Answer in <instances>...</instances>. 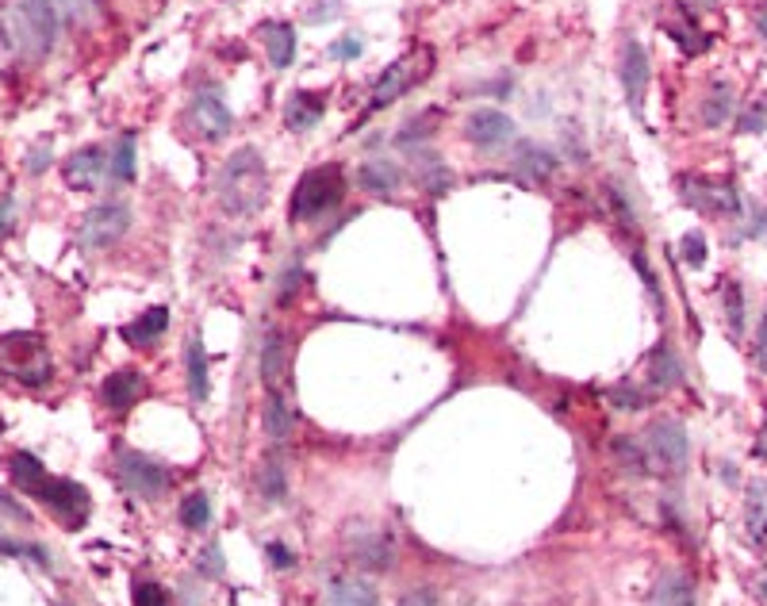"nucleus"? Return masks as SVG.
<instances>
[{
	"label": "nucleus",
	"instance_id": "obj_22",
	"mask_svg": "<svg viewBox=\"0 0 767 606\" xmlns=\"http://www.w3.org/2000/svg\"><path fill=\"white\" fill-rule=\"evenodd\" d=\"M357 181L365 192H376V196H388V192H396L399 181H403V173H399V165L392 162H365L361 165V173H357Z\"/></svg>",
	"mask_w": 767,
	"mask_h": 606
},
{
	"label": "nucleus",
	"instance_id": "obj_45",
	"mask_svg": "<svg viewBox=\"0 0 767 606\" xmlns=\"http://www.w3.org/2000/svg\"><path fill=\"white\" fill-rule=\"evenodd\" d=\"M399 606H438V595L430 591V587H419V591H411V595H403Z\"/></svg>",
	"mask_w": 767,
	"mask_h": 606
},
{
	"label": "nucleus",
	"instance_id": "obj_12",
	"mask_svg": "<svg viewBox=\"0 0 767 606\" xmlns=\"http://www.w3.org/2000/svg\"><path fill=\"white\" fill-rule=\"evenodd\" d=\"M62 177H66V185L77 188V192L96 188L100 177H104V150H100V146H85V150L70 154L66 165H62Z\"/></svg>",
	"mask_w": 767,
	"mask_h": 606
},
{
	"label": "nucleus",
	"instance_id": "obj_42",
	"mask_svg": "<svg viewBox=\"0 0 767 606\" xmlns=\"http://www.w3.org/2000/svg\"><path fill=\"white\" fill-rule=\"evenodd\" d=\"M135 606H169V595L158 583H139L135 587Z\"/></svg>",
	"mask_w": 767,
	"mask_h": 606
},
{
	"label": "nucleus",
	"instance_id": "obj_44",
	"mask_svg": "<svg viewBox=\"0 0 767 606\" xmlns=\"http://www.w3.org/2000/svg\"><path fill=\"white\" fill-rule=\"evenodd\" d=\"M361 54V39L357 35H346V39H338L334 47H330V58H338V62H353Z\"/></svg>",
	"mask_w": 767,
	"mask_h": 606
},
{
	"label": "nucleus",
	"instance_id": "obj_20",
	"mask_svg": "<svg viewBox=\"0 0 767 606\" xmlns=\"http://www.w3.org/2000/svg\"><path fill=\"white\" fill-rule=\"evenodd\" d=\"M353 560L361 564V568H369V572H388L392 564H396V553H392V541L388 537H361V541H353Z\"/></svg>",
	"mask_w": 767,
	"mask_h": 606
},
{
	"label": "nucleus",
	"instance_id": "obj_25",
	"mask_svg": "<svg viewBox=\"0 0 767 606\" xmlns=\"http://www.w3.org/2000/svg\"><path fill=\"white\" fill-rule=\"evenodd\" d=\"M326 606H380L376 587L365 580H338L326 595Z\"/></svg>",
	"mask_w": 767,
	"mask_h": 606
},
{
	"label": "nucleus",
	"instance_id": "obj_32",
	"mask_svg": "<svg viewBox=\"0 0 767 606\" xmlns=\"http://www.w3.org/2000/svg\"><path fill=\"white\" fill-rule=\"evenodd\" d=\"M135 177V135H119L116 154H112V181H131Z\"/></svg>",
	"mask_w": 767,
	"mask_h": 606
},
{
	"label": "nucleus",
	"instance_id": "obj_5",
	"mask_svg": "<svg viewBox=\"0 0 767 606\" xmlns=\"http://www.w3.org/2000/svg\"><path fill=\"white\" fill-rule=\"evenodd\" d=\"M131 227V208L127 204H96L85 219H81V246L89 250H108Z\"/></svg>",
	"mask_w": 767,
	"mask_h": 606
},
{
	"label": "nucleus",
	"instance_id": "obj_31",
	"mask_svg": "<svg viewBox=\"0 0 767 606\" xmlns=\"http://www.w3.org/2000/svg\"><path fill=\"white\" fill-rule=\"evenodd\" d=\"M614 457H618V465L626 468L629 476H645L649 472V461H645V449L633 442V438H614Z\"/></svg>",
	"mask_w": 767,
	"mask_h": 606
},
{
	"label": "nucleus",
	"instance_id": "obj_39",
	"mask_svg": "<svg viewBox=\"0 0 767 606\" xmlns=\"http://www.w3.org/2000/svg\"><path fill=\"white\" fill-rule=\"evenodd\" d=\"M438 119H442L438 112H426V116H419L415 123H407V127L399 131V142H403V146H407V142H419L422 135H430V131L438 127Z\"/></svg>",
	"mask_w": 767,
	"mask_h": 606
},
{
	"label": "nucleus",
	"instance_id": "obj_3",
	"mask_svg": "<svg viewBox=\"0 0 767 606\" xmlns=\"http://www.w3.org/2000/svg\"><path fill=\"white\" fill-rule=\"evenodd\" d=\"M346 196V173L342 165H319V169H307L300 177V185L292 192V219H319L323 211L338 208V200Z\"/></svg>",
	"mask_w": 767,
	"mask_h": 606
},
{
	"label": "nucleus",
	"instance_id": "obj_46",
	"mask_svg": "<svg viewBox=\"0 0 767 606\" xmlns=\"http://www.w3.org/2000/svg\"><path fill=\"white\" fill-rule=\"evenodd\" d=\"M0 514H8V518H16V522H27V511L12 495H4V491H0Z\"/></svg>",
	"mask_w": 767,
	"mask_h": 606
},
{
	"label": "nucleus",
	"instance_id": "obj_30",
	"mask_svg": "<svg viewBox=\"0 0 767 606\" xmlns=\"http://www.w3.org/2000/svg\"><path fill=\"white\" fill-rule=\"evenodd\" d=\"M729 116H733V89L729 85H714L706 93V100H702V123L706 127H721Z\"/></svg>",
	"mask_w": 767,
	"mask_h": 606
},
{
	"label": "nucleus",
	"instance_id": "obj_17",
	"mask_svg": "<svg viewBox=\"0 0 767 606\" xmlns=\"http://www.w3.org/2000/svg\"><path fill=\"white\" fill-rule=\"evenodd\" d=\"M649 606H695V583L683 572H664L652 587Z\"/></svg>",
	"mask_w": 767,
	"mask_h": 606
},
{
	"label": "nucleus",
	"instance_id": "obj_49",
	"mask_svg": "<svg viewBox=\"0 0 767 606\" xmlns=\"http://www.w3.org/2000/svg\"><path fill=\"white\" fill-rule=\"evenodd\" d=\"M12 50H16V43H12V31L0 24V70L12 62Z\"/></svg>",
	"mask_w": 767,
	"mask_h": 606
},
{
	"label": "nucleus",
	"instance_id": "obj_14",
	"mask_svg": "<svg viewBox=\"0 0 767 606\" xmlns=\"http://www.w3.org/2000/svg\"><path fill=\"white\" fill-rule=\"evenodd\" d=\"M261 43H265L273 70H288L296 62V31H292V24H261Z\"/></svg>",
	"mask_w": 767,
	"mask_h": 606
},
{
	"label": "nucleus",
	"instance_id": "obj_1",
	"mask_svg": "<svg viewBox=\"0 0 767 606\" xmlns=\"http://www.w3.org/2000/svg\"><path fill=\"white\" fill-rule=\"evenodd\" d=\"M215 192H219V204L227 215H257L269 200V169H265V158L257 154L254 146H242L234 150L231 158L219 169V181H215Z\"/></svg>",
	"mask_w": 767,
	"mask_h": 606
},
{
	"label": "nucleus",
	"instance_id": "obj_40",
	"mask_svg": "<svg viewBox=\"0 0 767 606\" xmlns=\"http://www.w3.org/2000/svg\"><path fill=\"white\" fill-rule=\"evenodd\" d=\"M0 553H4V557H27V560H39V564H50L47 549L24 545V541H4V537H0Z\"/></svg>",
	"mask_w": 767,
	"mask_h": 606
},
{
	"label": "nucleus",
	"instance_id": "obj_41",
	"mask_svg": "<svg viewBox=\"0 0 767 606\" xmlns=\"http://www.w3.org/2000/svg\"><path fill=\"white\" fill-rule=\"evenodd\" d=\"M683 261L687 265H706V238L698 231H691V234H683Z\"/></svg>",
	"mask_w": 767,
	"mask_h": 606
},
{
	"label": "nucleus",
	"instance_id": "obj_53",
	"mask_svg": "<svg viewBox=\"0 0 767 606\" xmlns=\"http://www.w3.org/2000/svg\"><path fill=\"white\" fill-rule=\"evenodd\" d=\"M756 27H760V35L767 39V0L760 4V16H756Z\"/></svg>",
	"mask_w": 767,
	"mask_h": 606
},
{
	"label": "nucleus",
	"instance_id": "obj_9",
	"mask_svg": "<svg viewBox=\"0 0 767 606\" xmlns=\"http://www.w3.org/2000/svg\"><path fill=\"white\" fill-rule=\"evenodd\" d=\"M465 135L472 146L480 150H495V146H507L514 139V119L499 108H476L465 119Z\"/></svg>",
	"mask_w": 767,
	"mask_h": 606
},
{
	"label": "nucleus",
	"instance_id": "obj_52",
	"mask_svg": "<svg viewBox=\"0 0 767 606\" xmlns=\"http://www.w3.org/2000/svg\"><path fill=\"white\" fill-rule=\"evenodd\" d=\"M756 453H760V457H767V422L760 426V434H756Z\"/></svg>",
	"mask_w": 767,
	"mask_h": 606
},
{
	"label": "nucleus",
	"instance_id": "obj_54",
	"mask_svg": "<svg viewBox=\"0 0 767 606\" xmlns=\"http://www.w3.org/2000/svg\"><path fill=\"white\" fill-rule=\"evenodd\" d=\"M756 591H760V599H764V603H767V572H764V576H760V583H756Z\"/></svg>",
	"mask_w": 767,
	"mask_h": 606
},
{
	"label": "nucleus",
	"instance_id": "obj_4",
	"mask_svg": "<svg viewBox=\"0 0 767 606\" xmlns=\"http://www.w3.org/2000/svg\"><path fill=\"white\" fill-rule=\"evenodd\" d=\"M645 461L649 468L656 472H664V476H675V472H683L687 465V453H691V445H687V430L679 426L675 419H656L645 430Z\"/></svg>",
	"mask_w": 767,
	"mask_h": 606
},
{
	"label": "nucleus",
	"instance_id": "obj_16",
	"mask_svg": "<svg viewBox=\"0 0 767 606\" xmlns=\"http://www.w3.org/2000/svg\"><path fill=\"white\" fill-rule=\"evenodd\" d=\"M100 396L104 403L112 407V411H127L131 403H139L142 396V376L131 373V369H123V373H112L104 384H100Z\"/></svg>",
	"mask_w": 767,
	"mask_h": 606
},
{
	"label": "nucleus",
	"instance_id": "obj_21",
	"mask_svg": "<svg viewBox=\"0 0 767 606\" xmlns=\"http://www.w3.org/2000/svg\"><path fill=\"white\" fill-rule=\"evenodd\" d=\"M165 327H169V311L165 307H150V311H142L131 327H123V338L131 346H150L154 338H162Z\"/></svg>",
	"mask_w": 767,
	"mask_h": 606
},
{
	"label": "nucleus",
	"instance_id": "obj_18",
	"mask_svg": "<svg viewBox=\"0 0 767 606\" xmlns=\"http://www.w3.org/2000/svg\"><path fill=\"white\" fill-rule=\"evenodd\" d=\"M284 376H288V342L280 334H269L261 346V380L269 392H280Z\"/></svg>",
	"mask_w": 767,
	"mask_h": 606
},
{
	"label": "nucleus",
	"instance_id": "obj_26",
	"mask_svg": "<svg viewBox=\"0 0 767 606\" xmlns=\"http://www.w3.org/2000/svg\"><path fill=\"white\" fill-rule=\"evenodd\" d=\"M208 353H204V342L200 338H192L188 342V392L196 403H204L208 399Z\"/></svg>",
	"mask_w": 767,
	"mask_h": 606
},
{
	"label": "nucleus",
	"instance_id": "obj_48",
	"mask_svg": "<svg viewBox=\"0 0 767 606\" xmlns=\"http://www.w3.org/2000/svg\"><path fill=\"white\" fill-rule=\"evenodd\" d=\"M269 564H273V568H292L296 557H292L284 545H269Z\"/></svg>",
	"mask_w": 767,
	"mask_h": 606
},
{
	"label": "nucleus",
	"instance_id": "obj_7",
	"mask_svg": "<svg viewBox=\"0 0 767 606\" xmlns=\"http://www.w3.org/2000/svg\"><path fill=\"white\" fill-rule=\"evenodd\" d=\"M116 468H119L123 488H131L135 495H142V499H158V495L169 488V472H165V465H158V461H154V457H146V453H131V449H123Z\"/></svg>",
	"mask_w": 767,
	"mask_h": 606
},
{
	"label": "nucleus",
	"instance_id": "obj_28",
	"mask_svg": "<svg viewBox=\"0 0 767 606\" xmlns=\"http://www.w3.org/2000/svg\"><path fill=\"white\" fill-rule=\"evenodd\" d=\"M261 426H265V434H269L273 442H284V438L292 434V411H288V403H284L280 392H269V399H265Z\"/></svg>",
	"mask_w": 767,
	"mask_h": 606
},
{
	"label": "nucleus",
	"instance_id": "obj_24",
	"mask_svg": "<svg viewBox=\"0 0 767 606\" xmlns=\"http://www.w3.org/2000/svg\"><path fill=\"white\" fill-rule=\"evenodd\" d=\"M8 472H12V480H16V488H24V491H35L47 484V468H43V461L39 457H31V453H12L8 457Z\"/></svg>",
	"mask_w": 767,
	"mask_h": 606
},
{
	"label": "nucleus",
	"instance_id": "obj_37",
	"mask_svg": "<svg viewBox=\"0 0 767 606\" xmlns=\"http://www.w3.org/2000/svg\"><path fill=\"white\" fill-rule=\"evenodd\" d=\"M610 403H614V407H622V411H641L649 399L641 396L633 384H618V388H610Z\"/></svg>",
	"mask_w": 767,
	"mask_h": 606
},
{
	"label": "nucleus",
	"instance_id": "obj_38",
	"mask_svg": "<svg viewBox=\"0 0 767 606\" xmlns=\"http://www.w3.org/2000/svg\"><path fill=\"white\" fill-rule=\"evenodd\" d=\"M668 35H672L675 43H679V47L687 50V54H698V50H706V43H710V39H706V35H698V31H695V27H691V24H683V27H668Z\"/></svg>",
	"mask_w": 767,
	"mask_h": 606
},
{
	"label": "nucleus",
	"instance_id": "obj_34",
	"mask_svg": "<svg viewBox=\"0 0 767 606\" xmlns=\"http://www.w3.org/2000/svg\"><path fill=\"white\" fill-rule=\"evenodd\" d=\"M62 16H70L73 24H93L100 16V0H58Z\"/></svg>",
	"mask_w": 767,
	"mask_h": 606
},
{
	"label": "nucleus",
	"instance_id": "obj_51",
	"mask_svg": "<svg viewBox=\"0 0 767 606\" xmlns=\"http://www.w3.org/2000/svg\"><path fill=\"white\" fill-rule=\"evenodd\" d=\"M8 227H12V204L4 200L0 204V234H8Z\"/></svg>",
	"mask_w": 767,
	"mask_h": 606
},
{
	"label": "nucleus",
	"instance_id": "obj_2",
	"mask_svg": "<svg viewBox=\"0 0 767 606\" xmlns=\"http://www.w3.org/2000/svg\"><path fill=\"white\" fill-rule=\"evenodd\" d=\"M58 27H62V8L58 0H16L8 12V31L20 54L31 62H43L54 43H58Z\"/></svg>",
	"mask_w": 767,
	"mask_h": 606
},
{
	"label": "nucleus",
	"instance_id": "obj_47",
	"mask_svg": "<svg viewBox=\"0 0 767 606\" xmlns=\"http://www.w3.org/2000/svg\"><path fill=\"white\" fill-rule=\"evenodd\" d=\"M200 564H204V572H208V576H219V572H223V560H219V545H208V549H204V560H200Z\"/></svg>",
	"mask_w": 767,
	"mask_h": 606
},
{
	"label": "nucleus",
	"instance_id": "obj_13",
	"mask_svg": "<svg viewBox=\"0 0 767 606\" xmlns=\"http://www.w3.org/2000/svg\"><path fill=\"white\" fill-rule=\"evenodd\" d=\"M411 81H415V70H411V58H399V62H392L388 70H384V77L376 81V93H372L369 100V108L372 112H380V108H388L392 100H399V96L411 89Z\"/></svg>",
	"mask_w": 767,
	"mask_h": 606
},
{
	"label": "nucleus",
	"instance_id": "obj_35",
	"mask_svg": "<svg viewBox=\"0 0 767 606\" xmlns=\"http://www.w3.org/2000/svg\"><path fill=\"white\" fill-rule=\"evenodd\" d=\"M725 319H729V330H733V334L744 330V292L737 284H725Z\"/></svg>",
	"mask_w": 767,
	"mask_h": 606
},
{
	"label": "nucleus",
	"instance_id": "obj_29",
	"mask_svg": "<svg viewBox=\"0 0 767 606\" xmlns=\"http://www.w3.org/2000/svg\"><path fill=\"white\" fill-rule=\"evenodd\" d=\"M257 491H261V499H269V503H280L284 495H288V476H284V465H280L277 457H265L261 468H257Z\"/></svg>",
	"mask_w": 767,
	"mask_h": 606
},
{
	"label": "nucleus",
	"instance_id": "obj_50",
	"mask_svg": "<svg viewBox=\"0 0 767 606\" xmlns=\"http://www.w3.org/2000/svg\"><path fill=\"white\" fill-rule=\"evenodd\" d=\"M47 165H50V146H39V150L27 158V169H31V173H43Z\"/></svg>",
	"mask_w": 767,
	"mask_h": 606
},
{
	"label": "nucleus",
	"instance_id": "obj_8",
	"mask_svg": "<svg viewBox=\"0 0 767 606\" xmlns=\"http://www.w3.org/2000/svg\"><path fill=\"white\" fill-rule=\"evenodd\" d=\"M679 196H683L691 208L706 211V215H737V211H741L737 188L725 185V181H706V177H679Z\"/></svg>",
	"mask_w": 767,
	"mask_h": 606
},
{
	"label": "nucleus",
	"instance_id": "obj_27",
	"mask_svg": "<svg viewBox=\"0 0 767 606\" xmlns=\"http://www.w3.org/2000/svg\"><path fill=\"white\" fill-rule=\"evenodd\" d=\"M514 165H518L526 177H534V181H545V177H553V173L560 169L557 154H549L545 146H522L518 158H514Z\"/></svg>",
	"mask_w": 767,
	"mask_h": 606
},
{
	"label": "nucleus",
	"instance_id": "obj_15",
	"mask_svg": "<svg viewBox=\"0 0 767 606\" xmlns=\"http://www.w3.org/2000/svg\"><path fill=\"white\" fill-rule=\"evenodd\" d=\"M323 119V96L315 93H292L288 96V104H284V123H288V131H311L315 123Z\"/></svg>",
	"mask_w": 767,
	"mask_h": 606
},
{
	"label": "nucleus",
	"instance_id": "obj_33",
	"mask_svg": "<svg viewBox=\"0 0 767 606\" xmlns=\"http://www.w3.org/2000/svg\"><path fill=\"white\" fill-rule=\"evenodd\" d=\"M181 522H185L188 530H204V526L211 522V503L204 491L185 495V503H181Z\"/></svg>",
	"mask_w": 767,
	"mask_h": 606
},
{
	"label": "nucleus",
	"instance_id": "obj_23",
	"mask_svg": "<svg viewBox=\"0 0 767 606\" xmlns=\"http://www.w3.org/2000/svg\"><path fill=\"white\" fill-rule=\"evenodd\" d=\"M744 526H748V537L756 545H767V484L756 480L748 488V507H744Z\"/></svg>",
	"mask_w": 767,
	"mask_h": 606
},
{
	"label": "nucleus",
	"instance_id": "obj_6",
	"mask_svg": "<svg viewBox=\"0 0 767 606\" xmlns=\"http://www.w3.org/2000/svg\"><path fill=\"white\" fill-rule=\"evenodd\" d=\"M35 499H43L70 530H81L89 518V491L73 480H62V476H47V484L35 491Z\"/></svg>",
	"mask_w": 767,
	"mask_h": 606
},
{
	"label": "nucleus",
	"instance_id": "obj_19",
	"mask_svg": "<svg viewBox=\"0 0 767 606\" xmlns=\"http://www.w3.org/2000/svg\"><path fill=\"white\" fill-rule=\"evenodd\" d=\"M649 384L652 388H675L683 384V361L675 357L672 342H660L649 357Z\"/></svg>",
	"mask_w": 767,
	"mask_h": 606
},
{
	"label": "nucleus",
	"instance_id": "obj_11",
	"mask_svg": "<svg viewBox=\"0 0 767 606\" xmlns=\"http://www.w3.org/2000/svg\"><path fill=\"white\" fill-rule=\"evenodd\" d=\"M622 93H626L629 108L633 112H641V104H645V89H649V54L641 43H626L622 50Z\"/></svg>",
	"mask_w": 767,
	"mask_h": 606
},
{
	"label": "nucleus",
	"instance_id": "obj_43",
	"mask_svg": "<svg viewBox=\"0 0 767 606\" xmlns=\"http://www.w3.org/2000/svg\"><path fill=\"white\" fill-rule=\"evenodd\" d=\"M752 361H756V369L767 373V307H764V319H760V327H756V346H752Z\"/></svg>",
	"mask_w": 767,
	"mask_h": 606
},
{
	"label": "nucleus",
	"instance_id": "obj_10",
	"mask_svg": "<svg viewBox=\"0 0 767 606\" xmlns=\"http://www.w3.org/2000/svg\"><path fill=\"white\" fill-rule=\"evenodd\" d=\"M192 127L204 135L208 142H219L227 131H231V108H227V100L215 93V89H204V93H196L192 100Z\"/></svg>",
	"mask_w": 767,
	"mask_h": 606
},
{
	"label": "nucleus",
	"instance_id": "obj_36",
	"mask_svg": "<svg viewBox=\"0 0 767 606\" xmlns=\"http://www.w3.org/2000/svg\"><path fill=\"white\" fill-rule=\"evenodd\" d=\"M764 127H767V96L764 100H756L752 108H744L737 131H741V135H756V131H764Z\"/></svg>",
	"mask_w": 767,
	"mask_h": 606
}]
</instances>
